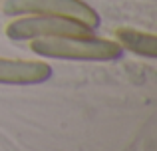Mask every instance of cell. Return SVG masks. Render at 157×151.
I'll use <instances>...</instances> for the list:
<instances>
[{
	"label": "cell",
	"mask_w": 157,
	"mask_h": 151,
	"mask_svg": "<svg viewBox=\"0 0 157 151\" xmlns=\"http://www.w3.org/2000/svg\"><path fill=\"white\" fill-rule=\"evenodd\" d=\"M30 50L34 54L46 58L62 60H94V62H107L117 60L123 54V48L115 40L96 38L90 36H48V38L30 40Z\"/></svg>",
	"instance_id": "6da1fadb"
},
{
	"label": "cell",
	"mask_w": 157,
	"mask_h": 151,
	"mask_svg": "<svg viewBox=\"0 0 157 151\" xmlns=\"http://www.w3.org/2000/svg\"><path fill=\"white\" fill-rule=\"evenodd\" d=\"M113 40L123 48L133 54L145 56V58H155L157 54V38L155 34H147L133 28H117L113 34Z\"/></svg>",
	"instance_id": "5b68a950"
},
{
	"label": "cell",
	"mask_w": 157,
	"mask_h": 151,
	"mask_svg": "<svg viewBox=\"0 0 157 151\" xmlns=\"http://www.w3.org/2000/svg\"><path fill=\"white\" fill-rule=\"evenodd\" d=\"M2 10L8 16L46 14V16L74 18L92 30L100 24L98 12L82 0H4Z\"/></svg>",
	"instance_id": "3957f363"
},
{
	"label": "cell",
	"mask_w": 157,
	"mask_h": 151,
	"mask_svg": "<svg viewBox=\"0 0 157 151\" xmlns=\"http://www.w3.org/2000/svg\"><path fill=\"white\" fill-rule=\"evenodd\" d=\"M52 76V68L42 60H8L0 58V84L32 85L42 84Z\"/></svg>",
	"instance_id": "277c9868"
},
{
	"label": "cell",
	"mask_w": 157,
	"mask_h": 151,
	"mask_svg": "<svg viewBox=\"0 0 157 151\" xmlns=\"http://www.w3.org/2000/svg\"><path fill=\"white\" fill-rule=\"evenodd\" d=\"M4 32L10 40H34L48 38V36H90L92 28L64 16L28 14L8 22Z\"/></svg>",
	"instance_id": "7a4b0ae2"
}]
</instances>
